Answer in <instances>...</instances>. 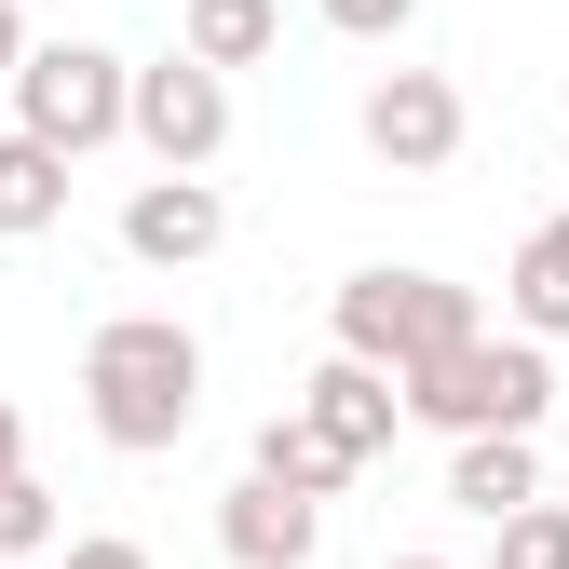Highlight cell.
I'll return each mask as SVG.
<instances>
[{"mask_svg": "<svg viewBox=\"0 0 569 569\" xmlns=\"http://www.w3.org/2000/svg\"><path fill=\"white\" fill-rule=\"evenodd\" d=\"M82 407H96V435L122 461H163L190 420H203V339L177 312H109L82 339Z\"/></svg>", "mask_w": 569, "mask_h": 569, "instance_id": "1", "label": "cell"}, {"mask_svg": "<svg viewBox=\"0 0 569 569\" xmlns=\"http://www.w3.org/2000/svg\"><path fill=\"white\" fill-rule=\"evenodd\" d=\"M393 407H407V420H435L448 448H475V435H542V420H556V367H542V339H488V326H475L461 352L407 367Z\"/></svg>", "mask_w": 569, "mask_h": 569, "instance_id": "2", "label": "cell"}, {"mask_svg": "<svg viewBox=\"0 0 569 569\" xmlns=\"http://www.w3.org/2000/svg\"><path fill=\"white\" fill-rule=\"evenodd\" d=\"M461 339H475V284H448V271H352L339 284V352L380 367V380L435 367V352H461Z\"/></svg>", "mask_w": 569, "mask_h": 569, "instance_id": "3", "label": "cell"}, {"mask_svg": "<svg viewBox=\"0 0 569 569\" xmlns=\"http://www.w3.org/2000/svg\"><path fill=\"white\" fill-rule=\"evenodd\" d=\"M122 82H136V68L109 41H28V68H14V136L54 150V163H82V150L122 136Z\"/></svg>", "mask_w": 569, "mask_h": 569, "instance_id": "4", "label": "cell"}, {"mask_svg": "<svg viewBox=\"0 0 569 569\" xmlns=\"http://www.w3.org/2000/svg\"><path fill=\"white\" fill-rule=\"evenodd\" d=\"M122 136H136L163 177H203V163L231 150V82H218V68H190V54L136 68V82H122Z\"/></svg>", "mask_w": 569, "mask_h": 569, "instance_id": "5", "label": "cell"}, {"mask_svg": "<svg viewBox=\"0 0 569 569\" xmlns=\"http://www.w3.org/2000/svg\"><path fill=\"white\" fill-rule=\"evenodd\" d=\"M367 150L393 177H448L461 163V82H448V68H393V82H367Z\"/></svg>", "mask_w": 569, "mask_h": 569, "instance_id": "6", "label": "cell"}, {"mask_svg": "<svg viewBox=\"0 0 569 569\" xmlns=\"http://www.w3.org/2000/svg\"><path fill=\"white\" fill-rule=\"evenodd\" d=\"M218 231H231L218 177H150V190L122 203V258H150V271H190V258H218Z\"/></svg>", "mask_w": 569, "mask_h": 569, "instance_id": "7", "label": "cell"}, {"mask_svg": "<svg viewBox=\"0 0 569 569\" xmlns=\"http://www.w3.org/2000/svg\"><path fill=\"white\" fill-rule=\"evenodd\" d=\"M299 420H312V435H326V448H339L352 475H367V461L393 448V420H407V407H393V380H380V367H352V352H326V367L299 380Z\"/></svg>", "mask_w": 569, "mask_h": 569, "instance_id": "8", "label": "cell"}, {"mask_svg": "<svg viewBox=\"0 0 569 569\" xmlns=\"http://www.w3.org/2000/svg\"><path fill=\"white\" fill-rule=\"evenodd\" d=\"M218 542H231V569H312V542H326V516L312 502H284V488H231L218 502Z\"/></svg>", "mask_w": 569, "mask_h": 569, "instance_id": "9", "label": "cell"}, {"mask_svg": "<svg viewBox=\"0 0 569 569\" xmlns=\"http://www.w3.org/2000/svg\"><path fill=\"white\" fill-rule=\"evenodd\" d=\"M448 502H461V516H488V529H502V516H529V502H542L529 435H475V448H448Z\"/></svg>", "mask_w": 569, "mask_h": 569, "instance_id": "10", "label": "cell"}, {"mask_svg": "<svg viewBox=\"0 0 569 569\" xmlns=\"http://www.w3.org/2000/svg\"><path fill=\"white\" fill-rule=\"evenodd\" d=\"M244 475H258V488H284V502H312V516H326L339 488H352V461H339V448L312 435L299 407H284V420H258V461H244Z\"/></svg>", "mask_w": 569, "mask_h": 569, "instance_id": "11", "label": "cell"}, {"mask_svg": "<svg viewBox=\"0 0 569 569\" xmlns=\"http://www.w3.org/2000/svg\"><path fill=\"white\" fill-rule=\"evenodd\" d=\"M502 299H516V339H569V218H542L502 271Z\"/></svg>", "mask_w": 569, "mask_h": 569, "instance_id": "12", "label": "cell"}, {"mask_svg": "<svg viewBox=\"0 0 569 569\" xmlns=\"http://www.w3.org/2000/svg\"><path fill=\"white\" fill-rule=\"evenodd\" d=\"M271 28H284L271 0H190L177 54H190V68H218V82H231V68H258V54H271Z\"/></svg>", "mask_w": 569, "mask_h": 569, "instance_id": "13", "label": "cell"}, {"mask_svg": "<svg viewBox=\"0 0 569 569\" xmlns=\"http://www.w3.org/2000/svg\"><path fill=\"white\" fill-rule=\"evenodd\" d=\"M54 218H68V163L28 150V136H0V244H28V231H54Z\"/></svg>", "mask_w": 569, "mask_h": 569, "instance_id": "14", "label": "cell"}, {"mask_svg": "<svg viewBox=\"0 0 569 569\" xmlns=\"http://www.w3.org/2000/svg\"><path fill=\"white\" fill-rule=\"evenodd\" d=\"M41 542H54V488L14 475V488H0V569H41Z\"/></svg>", "mask_w": 569, "mask_h": 569, "instance_id": "15", "label": "cell"}, {"mask_svg": "<svg viewBox=\"0 0 569 569\" xmlns=\"http://www.w3.org/2000/svg\"><path fill=\"white\" fill-rule=\"evenodd\" d=\"M502 569H569V516H556V502L502 516Z\"/></svg>", "mask_w": 569, "mask_h": 569, "instance_id": "16", "label": "cell"}, {"mask_svg": "<svg viewBox=\"0 0 569 569\" xmlns=\"http://www.w3.org/2000/svg\"><path fill=\"white\" fill-rule=\"evenodd\" d=\"M312 14H326V28H339V41H393V28H407V14H420V0H312Z\"/></svg>", "mask_w": 569, "mask_h": 569, "instance_id": "17", "label": "cell"}, {"mask_svg": "<svg viewBox=\"0 0 569 569\" xmlns=\"http://www.w3.org/2000/svg\"><path fill=\"white\" fill-rule=\"evenodd\" d=\"M68 569H150L136 542H68Z\"/></svg>", "mask_w": 569, "mask_h": 569, "instance_id": "18", "label": "cell"}, {"mask_svg": "<svg viewBox=\"0 0 569 569\" xmlns=\"http://www.w3.org/2000/svg\"><path fill=\"white\" fill-rule=\"evenodd\" d=\"M14 68H28V14H14V0H0V82H14Z\"/></svg>", "mask_w": 569, "mask_h": 569, "instance_id": "19", "label": "cell"}, {"mask_svg": "<svg viewBox=\"0 0 569 569\" xmlns=\"http://www.w3.org/2000/svg\"><path fill=\"white\" fill-rule=\"evenodd\" d=\"M14 475H28V448H14V407H0V488H14Z\"/></svg>", "mask_w": 569, "mask_h": 569, "instance_id": "20", "label": "cell"}, {"mask_svg": "<svg viewBox=\"0 0 569 569\" xmlns=\"http://www.w3.org/2000/svg\"><path fill=\"white\" fill-rule=\"evenodd\" d=\"M393 569H448V556H393Z\"/></svg>", "mask_w": 569, "mask_h": 569, "instance_id": "21", "label": "cell"}]
</instances>
